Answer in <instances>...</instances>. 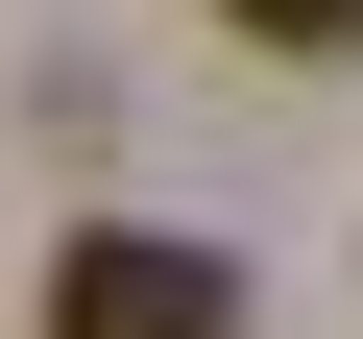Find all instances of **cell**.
Instances as JSON below:
<instances>
[{
	"instance_id": "1",
	"label": "cell",
	"mask_w": 363,
	"mask_h": 339,
	"mask_svg": "<svg viewBox=\"0 0 363 339\" xmlns=\"http://www.w3.org/2000/svg\"><path fill=\"white\" fill-rule=\"evenodd\" d=\"M49 339H242V267H218V243H145V218H97V243L49 267Z\"/></svg>"
},
{
	"instance_id": "2",
	"label": "cell",
	"mask_w": 363,
	"mask_h": 339,
	"mask_svg": "<svg viewBox=\"0 0 363 339\" xmlns=\"http://www.w3.org/2000/svg\"><path fill=\"white\" fill-rule=\"evenodd\" d=\"M242 49H363V0H218Z\"/></svg>"
}]
</instances>
